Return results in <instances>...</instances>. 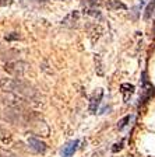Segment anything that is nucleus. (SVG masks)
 Segmentation results:
<instances>
[{
	"label": "nucleus",
	"instance_id": "nucleus-9",
	"mask_svg": "<svg viewBox=\"0 0 155 157\" xmlns=\"http://www.w3.org/2000/svg\"><path fill=\"white\" fill-rule=\"evenodd\" d=\"M102 35H103V28H102V25H99V24H95V25L90 29V38L92 39V42L98 41Z\"/></svg>",
	"mask_w": 155,
	"mask_h": 157
},
{
	"label": "nucleus",
	"instance_id": "nucleus-12",
	"mask_svg": "<svg viewBox=\"0 0 155 157\" xmlns=\"http://www.w3.org/2000/svg\"><path fill=\"white\" fill-rule=\"evenodd\" d=\"M84 13L85 14H88V16H91V17H97V18H101V13L99 11H97V10H91V9H87V10H84Z\"/></svg>",
	"mask_w": 155,
	"mask_h": 157
},
{
	"label": "nucleus",
	"instance_id": "nucleus-15",
	"mask_svg": "<svg viewBox=\"0 0 155 157\" xmlns=\"http://www.w3.org/2000/svg\"><path fill=\"white\" fill-rule=\"evenodd\" d=\"M122 142H120V143H116L115 144V147H113V151H117V150H120V149H122Z\"/></svg>",
	"mask_w": 155,
	"mask_h": 157
},
{
	"label": "nucleus",
	"instance_id": "nucleus-10",
	"mask_svg": "<svg viewBox=\"0 0 155 157\" xmlns=\"http://www.w3.org/2000/svg\"><path fill=\"white\" fill-rule=\"evenodd\" d=\"M154 10H155V0H149L148 6L146 7V11H144V20H151L152 14H154Z\"/></svg>",
	"mask_w": 155,
	"mask_h": 157
},
{
	"label": "nucleus",
	"instance_id": "nucleus-8",
	"mask_svg": "<svg viewBox=\"0 0 155 157\" xmlns=\"http://www.w3.org/2000/svg\"><path fill=\"white\" fill-rule=\"evenodd\" d=\"M120 91H122V94H123V100L127 102L130 100V97L134 94V86L130 84V83H123V84L120 86Z\"/></svg>",
	"mask_w": 155,
	"mask_h": 157
},
{
	"label": "nucleus",
	"instance_id": "nucleus-5",
	"mask_svg": "<svg viewBox=\"0 0 155 157\" xmlns=\"http://www.w3.org/2000/svg\"><path fill=\"white\" fill-rule=\"evenodd\" d=\"M103 97V90H98L97 93H95L94 95H92V98H91V102H90V111L92 112V114H95L98 109V107H99L101 104V100H102Z\"/></svg>",
	"mask_w": 155,
	"mask_h": 157
},
{
	"label": "nucleus",
	"instance_id": "nucleus-6",
	"mask_svg": "<svg viewBox=\"0 0 155 157\" xmlns=\"http://www.w3.org/2000/svg\"><path fill=\"white\" fill-rule=\"evenodd\" d=\"M80 142L78 140H73V142H68L65 147H63V150H61V156L63 157H71L74 154V151L77 150V146Z\"/></svg>",
	"mask_w": 155,
	"mask_h": 157
},
{
	"label": "nucleus",
	"instance_id": "nucleus-7",
	"mask_svg": "<svg viewBox=\"0 0 155 157\" xmlns=\"http://www.w3.org/2000/svg\"><path fill=\"white\" fill-rule=\"evenodd\" d=\"M99 3H102L105 7H108V9L110 10H126L127 7L124 6V4L122 3V2H119V0H101Z\"/></svg>",
	"mask_w": 155,
	"mask_h": 157
},
{
	"label": "nucleus",
	"instance_id": "nucleus-17",
	"mask_svg": "<svg viewBox=\"0 0 155 157\" xmlns=\"http://www.w3.org/2000/svg\"><path fill=\"white\" fill-rule=\"evenodd\" d=\"M14 38H18V35H17V34H16V33H14V35H10V36H6V39H9V41H10V39H14Z\"/></svg>",
	"mask_w": 155,
	"mask_h": 157
},
{
	"label": "nucleus",
	"instance_id": "nucleus-14",
	"mask_svg": "<svg viewBox=\"0 0 155 157\" xmlns=\"http://www.w3.org/2000/svg\"><path fill=\"white\" fill-rule=\"evenodd\" d=\"M0 156L2 157H17V156H14L13 153H10V151H7V150H3V149H0Z\"/></svg>",
	"mask_w": 155,
	"mask_h": 157
},
{
	"label": "nucleus",
	"instance_id": "nucleus-1",
	"mask_svg": "<svg viewBox=\"0 0 155 157\" xmlns=\"http://www.w3.org/2000/svg\"><path fill=\"white\" fill-rule=\"evenodd\" d=\"M0 88L6 93H13V94L21 95L25 100H28V102L34 105H39L38 93L35 91V88H32L29 84H27L25 82H23L21 78H10V77H0Z\"/></svg>",
	"mask_w": 155,
	"mask_h": 157
},
{
	"label": "nucleus",
	"instance_id": "nucleus-3",
	"mask_svg": "<svg viewBox=\"0 0 155 157\" xmlns=\"http://www.w3.org/2000/svg\"><path fill=\"white\" fill-rule=\"evenodd\" d=\"M78 20H80V11L74 10V11H71L70 14H67L65 18L61 20V25L67 27V28H73V27L77 25Z\"/></svg>",
	"mask_w": 155,
	"mask_h": 157
},
{
	"label": "nucleus",
	"instance_id": "nucleus-2",
	"mask_svg": "<svg viewBox=\"0 0 155 157\" xmlns=\"http://www.w3.org/2000/svg\"><path fill=\"white\" fill-rule=\"evenodd\" d=\"M29 67H31V66L27 62H23V60H11V62H7L6 65H4V70H6L9 75L17 76V77L24 76L29 70Z\"/></svg>",
	"mask_w": 155,
	"mask_h": 157
},
{
	"label": "nucleus",
	"instance_id": "nucleus-16",
	"mask_svg": "<svg viewBox=\"0 0 155 157\" xmlns=\"http://www.w3.org/2000/svg\"><path fill=\"white\" fill-rule=\"evenodd\" d=\"M11 3V0H0V6H7Z\"/></svg>",
	"mask_w": 155,
	"mask_h": 157
},
{
	"label": "nucleus",
	"instance_id": "nucleus-11",
	"mask_svg": "<svg viewBox=\"0 0 155 157\" xmlns=\"http://www.w3.org/2000/svg\"><path fill=\"white\" fill-rule=\"evenodd\" d=\"M133 119L131 115H127V117H124L122 119V121H119V125H117V128H119V131H122V129H124V128L129 125V122Z\"/></svg>",
	"mask_w": 155,
	"mask_h": 157
},
{
	"label": "nucleus",
	"instance_id": "nucleus-13",
	"mask_svg": "<svg viewBox=\"0 0 155 157\" xmlns=\"http://www.w3.org/2000/svg\"><path fill=\"white\" fill-rule=\"evenodd\" d=\"M9 132H6L3 129V128H0V140H3V142H6V140H9Z\"/></svg>",
	"mask_w": 155,
	"mask_h": 157
},
{
	"label": "nucleus",
	"instance_id": "nucleus-4",
	"mask_svg": "<svg viewBox=\"0 0 155 157\" xmlns=\"http://www.w3.org/2000/svg\"><path fill=\"white\" fill-rule=\"evenodd\" d=\"M28 144L32 150L36 151V153H45V151L48 150V146H46L45 142L39 140V139H36V137H29Z\"/></svg>",
	"mask_w": 155,
	"mask_h": 157
}]
</instances>
